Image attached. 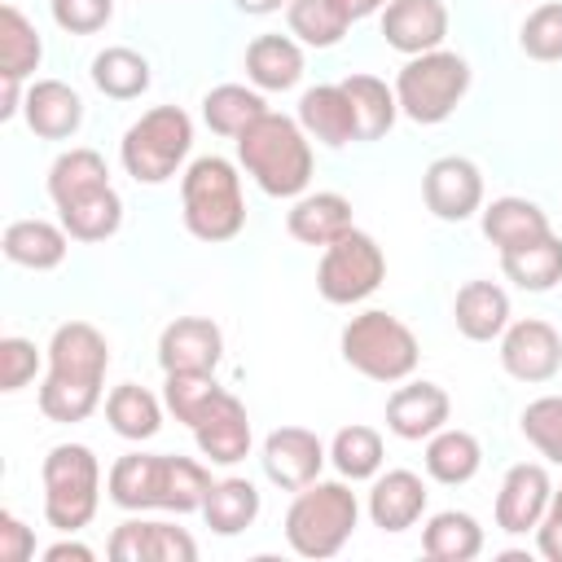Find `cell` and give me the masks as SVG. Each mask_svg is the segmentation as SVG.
Masks as SVG:
<instances>
[{
	"label": "cell",
	"instance_id": "21",
	"mask_svg": "<svg viewBox=\"0 0 562 562\" xmlns=\"http://www.w3.org/2000/svg\"><path fill=\"white\" fill-rule=\"evenodd\" d=\"M22 119L40 140H70L83 127V97L61 79H35L26 88Z\"/></svg>",
	"mask_w": 562,
	"mask_h": 562
},
{
	"label": "cell",
	"instance_id": "20",
	"mask_svg": "<svg viewBox=\"0 0 562 562\" xmlns=\"http://www.w3.org/2000/svg\"><path fill=\"white\" fill-rule=\"evenodd\" d=\"M426 501H430V492H426V479L422 474H413V470H386L369 487V518H373L378 531L400 536V531L417 527V518L426 514Z\"/></svg>",
	"mask_w": 562,
	"mask_h": 562
},
{
	"label": "cell",
	"instance_id": "43",
	"mask_svg": "<svg viewBox=\"0 0 562 562\" xmlns=\"http://www.w3.org/2000/svg\"><path fill=\"white\" fill-rule=\"evenodd\" d=\"M518 426H522L527 443H531L544 461L562 465V395H540V400H531V404L522 408Z\"/></svg>",
	"mask_w": 562,
	"mask_h": 562
},
{
	"label": "cell",
	"instance_id": "47",
	"mask_svg": "<svg viewBox=\"0 0 562 562\" xmlns=\"http://www.w3.org/2000/svg\"><path fill=\"white\" fill-rule=\"evenodd\" d=\"M536 549H540V558L562 562V487H553V501L536 527Z\"/></svg>",
	"mask_w": 562,
	"mask_h": 562
},
{
	"label": "cell",
	"instance_id": "44",
	"mask_svg": "<svg viewBox=\"0 0 562 562\" xmlns=\"http://www.w3.org/2000/svg\"><path fill=\"white\" fill-rule=\"evenodd\" d=\"M35 369H40L35 342L22 338V334H4V338H0V391H4V395L22 391L26 382H35Z\"/></svg>",
	"mask_w": 562,
	"mask_h": 562
},
{
	"label": "cell",
	"instance_id": "17",
	"mask_svg": "<svg viewBox=\"0 0 562 562\" xmlns=\"http://www.w3.org/2000/svg\"><path fill=\"white\" fill-rule=\"evenodd\" d=\"M193 439H198V452L211 461V465H237L250 457V413L246 404L233 395V391H220L215 404L198 417L193 426Z\"/></svg>",
	"mask_w": 562,
	"mask_h": 562
},
{
	"label": "cell",
	"instance_id": "3",
	"mask_svg": "<svg viewBox=\"0 0 562 562\" xmlns=\"http://www.w3.org/2000/svg\"><path fill=\"white\" fill-rule=\"evenodd\" d=\"M237 162L268 198H303L312 184V136L299 119L268 110L237 136Z\"/></svg>",
	"mask_w": 562,
	"mask_h": 562
},
{
	"label": "cell",
	"instance_id": "52",
	"mask_svg": "<svg viewBox=\"0 0 562 562\" xmlns=\"http://www.w3.org/2000/svg\"><path fill=\"white\" fill-rule=\"evenodd\" d=\"M386 4H391V0H382V9H386Z\"/></svg>",
	"mask_w": 562,
	"mask_h": 562
},
{
	"label": "cell",
	"instance_id": "37",
	"mask_svg": "<svg viewBox=\"0 0 562 562\" xmlns=\"http://www.w3.org/2000/svg\"><path fill=\"white\" fill-rule=\"evenodd\" d=\"M57 220L75 241H105L123 224V198H119L114 184H105V189H97V193H88L79 202L57 206Z\"/></svg>",
	"mask_w": 562,
	"mask_h": 562
},
{
	"label": "cell",
	"instance_id": "49",
	"mask_svg": "<svg viewBox=\"0 0 562 562\" xmlns=\"http://www.w3.org/2000/svg\"><path fill=\"white\" fill-rule=\"evenodd\" d=\"M22 101H26L22 79H0V123H9L13 114H22Z\"/></svg>",
	"mask_w": 562,
	"mask_h": 562
},
{
	"label": "cell",
	"instance_id": "45",
	"mask_svg": "<svg viewBox=\"0 0 562 562\" xmlns=\"http://www.w3.org/2000/svg\"><path fill=\"white\" fill-rule=\"evenodd\" d=\"M53 22L70 35H97L114 18V0H48Z\"/></svg>",
	"mask_w": 562,
	"mask_h": 562
},
{
	"label": "cell",
	"instance_id": "9",
	"mask_svg": "<svg viewBox=\"0 0 562 562\" xmlns=\"http://www.w3.org/2000/svg\"><path fill=\"white\" fill-rule=\"evenodd\" d=\"M193 149V119L180 105L145 110L119 140V162L136 184H167Z\"/></svg>",
	"mask_w": 562,
	"mask_h": 562
},
{
	"label": "cell",
	"instance_id": "19",
	"mask_svg": "<svg viewBox=\"0 0 562 562\" xmlns=\"http://www.w3.org/2000/svg\"><path fill=\"white\" fill-rule=\"evenodd\" d=\"M382 35L404 57L443 48V40H448V4L443 0H391L382 9Z\"/></svg>",
	"mask_w": 562,
	"mask_h": 562
},
{
	"label": "cell",
	"instance_id": "24",
	"mask_svg": "<svg viewBox=\"0 0 562 562\" xmlns=\"http://www.w3.org/2000/svg\"><path fill=\"white\" fill-rule=\"evenodd\" d=\"M479 224H483V237L496 246V250H514V246H527V241H540L549 228V215L540 211V202L531 198H518V193H505V198H492L483 211H479Z\"/></svg>",
	"mask_w": 562,
	"mask_h": 562
},
{
	"label": "cell",
	"instance_id": "1",
	"mask_svg": "<svg viewBox=\"0 0 562 562\" xmlns=\"http://www.w3.org/2000/svg\"><path fill=\"white\" fill-rule=\"evenodd\" d=\"M110 369V342L88 321H61L48 338V373L40 382V413L48 422H88L101 404Z\"/></svg>",
	"mask_w": 562,
	"mask_h": 562
},
{
	"label": "cell",
	"instance_id": "13",
	"mask_svg": "<svg viewBox=\"0 0 562 562\" xmlns=\"http://www.w3.org/2000/svg\"><path fill=\"white\" fill-rule=\"evenodd\" d=\"M501 369L514 382H549L562 369V334L540 316L509 321L501 334Z\"/></svg>",
	"mask_w": 562,
	"mask_h": 562
},
{
	"label": "cell",
	"instance_id": "51",
	"mask_svg": "<svg viewBox=\"0 0 562 562\" xmlns=\"http://www.w3.org/2000/svg\"><path fill=\"white\" fill-rule=\"evenodd\" d=\"M241 13H250V18H268V13H277V9H285L290 0H233Z\"/></svg>",
	"mask_w": 562,
	"mask_h": 562
},
{
	"label": "cell",
	"instance_id": "39",
	"mask_svg": "<svg viewBox=\"0 0 562 562\" xmlns=\"http://www.w3.org/2000/svg\"><path fill=\"white\" fill-rule=\"evenodd\" d=\"M329 461L334 470L347 479V483H364V479H378L382 474V461H386V448H382V435L373 426H342L334 439H329Z\"/></svg>",
	"mask_w": 562,
	"mask_h": 562
},
{
	"label": "cell",
	"instance_id": "14",
	"mask_svg": "<svg viewBox=\"0 0 562 562\" xmlns=\"http://www.w3.org/2000/svg\"><path fill=\"white\" fill-rule=\"evenodd\" d=\"M549 501H553L549 470L540 461H518L501 479V492H496V527L505 536H527V531L540 527Z\"/></svg>",
	"mask_w": 562,
	"mask_h": 562
},
{
	"label": "cell",
	"instance_id": "30",
	"mask_svg": "<svg viewBox=\"0 0 562 562\" xmlns=\"http://www.w3.org/2000/svg\"><path fill=\"white\" fill-rule=\"evenodd\" d=\"M501 272L527 290V294H544L562 281V237L544 233L540 241H527V246H514V250H501Z\"/></svg>",
	"mask_w": 562,
	"mask_h": 562
},
{
	"label": "cell",
	"instance_id": "41",
	"mask_svg": "<svg viewBox=\"0 0 562 562\" xmlns=\"http://www.w3.org/2000/svg\"><path fill=\"white\" fill-rule=\"evenodd\" d=\"M220 391H224V386L215 382V373H167V382H162V404H167V413H171L176 422H184V426L193 430L198 417L215 404Z\"/></svg>",
	"mask_w": 562,
	"mask_h": 562
},
{
	"label": "cell",
	"instance_id": "29",
	"mask_svg": "<svg viewBox=\"0 0 562 562\" xmlns=\"http://www.w3.org/2000/svg\"><path fill=\"white\" fill-rule=\"evenodd\" d=\"M422 553L435 562H474L483 553V527L465 509H439L422 527Z\"/></svg>",
	"mask_w": 562,
	"mask_h": 562
},
{
	"label": "cell",
	"instance_id": "40",
	"mask_svg": "<svg viewBox=\"0 0 562 562\" xmlns=\"http://www.w3.org/2000/svg\"><path fill=\"white\" fill-rule=\"evenodd\" d=\"M285 22H290V35L299 44H307V48H334L351 26L334 9V0H290L285 4Z\"/></svg>",
	"mask_w": 562,
	"mask_h": 562
},
{
	"label": "cell",
	"instance_id": "15",
	"mask_svg": "<svg viewBox=\"0 0 562 562\" xmlns=\"http://www.w3.org/2000/svg\"><path fill=\"white\" fill-rule=\"evenodd\" d=\"M224 360V334L211 316H176L158 334L162 373H215Z\"/></svg>",
	"mask_w": 562,
	"mask_h": 562
},
{
	"label": "cell",
	"instance_id": "16",
	"mask_svg": "<svg viewBox=\"0 0 562 562\" xmlns=\"http://www.w3.org/2000/svg\"><path fill=\"white\" fill-rule=\"evenodd\" d=\"M110 558L114 562H193L198 558V540L176 522L127 518L110 536Z\"/></svg>",
	"mask_w": 562,
	"mask_h": 562
},
{
	"label": "cell",
	"instance_id": "8",
	"mask_svg": "<svg viewBox=\"0 0 562 562\" xmlns=\"http://www.w3.org/2000/svg\"><path fill=\"white\" fill-rule=\"evenodd\" d=\"M465 92H470V61L461 53H452V48L417 53L395 75L400 114L422 123V127L448 123L457 114V105L465 101Z\"/></svg>",
	"mask_w": 562,
	"mask_h": 562
},
{
	"label": "cell",
	"instance_id": "32",
	"mask_svg": "<svg viewBox=\"0 0 562 562\" xmlns=\"http://www.w3.org/2000/svg\"><path fill=\"white\" fill-rule=\"evenodd\" d=\"M105 422L114 435L140 443V439H154L162 430V400L149 391V386H136V382H119L110 395H105Z\"/></svg>",
	"mask_w": 562,
	"mask_h": 562
},
{
	"label": "cell",
	"instance_id": "23",
	"mask_svg": "<svg viewBox=\"0 0 562 562\" xmlns=\"http://www.w3.org/2000/svg\"><path fill=\"white\" fill-rule=\"evenodd\" d=\"M70 233L61 224H48V220H9L4 224V237H0V250L9 263L18 268H31V272H53L66 263L70 255Z\"/></svg>",
	"mask_w": 562,
	"mask_h": 562
},
{
	"label": "cell",
	"instance_id": "22",
	"mask_svg": "<svg viewBox=\"0 0 562 562\" xmlns=\"http://www.w3.org/2000/svg\"><path fill=\"white\" fill-rule=\"evenodd\" d=\"M303 132L329 149H342L351 140H360L356 132V110H351V97L342 92V83H316L299 97V114Z\"/></svg>",
	"mask_w": 562,
	"mask_h": 562
},
{
	"label": "cell",
	"instance_id": "48",
	"mask_svg": "<svg viewBox=\"0 0 562 562\" xmlns=\"http://www.w3.org/2000/svg\"><path fill=\"white\" fill-rule=\"evenodd\" d=\"M97 553L88 549V544H79L75 536H66V540H57V544H48L44 549V562H92Z\"/></svg>",
	"mask_w": 562,
	"mask_h": 562
},
{
	"label": "cell",
	"instance_id": "33",
	"mask_svg": "<svg viewBox=\"0 0 562 562\" xmlns=\"http://www.w3.org/2000/svg\"><path fill=\"white\" fill-rule=\"evenodd\" d=\"M202 518L215 536H241L255 518H259V487L250 479H215L206 501H202Z\"/></svg>",
	"mask_w": 562,
	"mask_h": 562
},
{
	"label": "cell",
	"instance_id": "35",
	"mask_svg": "<svg viewBox=\"0 0 562 562\" xmlns=\"http://www.w3.org/2000/svg\"><path fill=\"white\" fill-rule=\"evenodd\" d=\"M342 92L351 97L360 140H382L395 127L400 101H395V88H386V79H378V75H347Z\"/></svg>",
	"mask_w": 562,
	"mask_h": 562
},
{
	"label": "cell",
	"instance_id": "10",
	"mask_svg": "<svg viewBox=\"0 0 562 562\" xmlns=\"http://www.w3.org/2000/svg\"><path fill=\"white\" fill-rule=\"evenodd\" d=\"M382 281H386V255L360 228H351L338 241H329L325 255H321V268H316V290L334 307L364 303Z\"/></svg>",
	"mask_w": 562,
	"mask_h": 562
},
{
	"label": "cell",
	"instance_id": "2",
	"mask_svg": "<svg viewBox=\"0 0 562 562\" xmlns=\"http://www.w3.org/2000/svg\"><path fill=\"white\" fill-rule=\"evenodd\" d=\"M211 470L180 452H123L105 474V496L127 509H167V514H193L202 509L211 492Z\"/></svg>",
	"mask_w": 562,
	"mask_h": 562
},
{
	"label": "cell",
	"instance_id": "27",
	"mask_svg": "<svg viewBox=\"0 0 562 562\" xmlns=\"http://www.w3.org/2000/svg\"><path fill=\"white\" fill-rule=\"evenodd\" d=\"M452 321H457L461 338L492 342L509 325V294L496 281H465L452 299Z\"/></svg>",
	"mask_w": 562,
	"mask_h": 562
},
{
	"label": "cell",
	"instance_id": "4",
	"mask_svg": "<svg viewBox=\"0 0 562 562\" xmlns=\"http://www.w3.org/2000/svg\"><path fill=\"white\" fill-rule=\"evenodd\" d=\"M180 215L198 241H211V246L233 241L246 228V198H241L237 162L220 154L193 158L180 176Z\"/></svg>",
	"mask_w": 562,
	"mask_h": 562
},
{
	"label": "cell",
	"instance_id": "18",
	"mask_svg": "<svg viewBox=\"0 0 562 562\" xmlns=\"http://www.w3.org/2000/svg\"><path fill=\"white\" fill-rule=\"evenodd\" d=\"M448 417H452V400L439 382H404L386 400V430L408 443L430 439L435 430L448 426Z\"/></svg>",
	"mask_w": 562,
	"mask_h": 562
},
{
	"label": "cell",
	"instance_id": "34",
	"mask_svg": "<svg viewBox=\"0 0 562 562\" xmlns=\"http://www.w3.org/2000/svg\"><path fill=\"white\" fill-rule=\"evenodd\" d=\"M92 83H97V92H105L110 101H136L145 88H149V61H145V53H136V48H127V44H110V48H101L97 57H92Z\"/></svg>",
	"mask_w": 562,
	"mask_h": 562
},
{
	"label": "cell",
	"instance_id": "11",
	"mask_svg": "<svg viewBox=\"0 0 562 562\" xmlns=\"http://www.w3.org/2000/svg\"><path fill=\"white\" fill-rule=\"evenodd\" d=\"M422 198H426V211L435 220L461 224V220L483 211V171L461 154H443V158H435L426 167Z\"/></svg>",
	"mask_w": 562,
	"mask_h": 562
},
{
	"label": "cell",
	"instance_id": "28",
	"mask_svg": "<svg viewBox=\"0 0 562 562\" xmlns=\"http://www.w3.org/2000/svg\"><path fill=\"white\" fill-rule=\"evenodd\" d=\"M426 474L443 487H461L470 483L479 470H483V443L470 435V430H457V426H443L426 439Z\"/></svg>",
	"mask_w": 562,
	"mask_h": 562
},
{
	"label": "cell",
	"instance_id": "36",
	"mask_svg": "<svg viewBox=\"0 0 562 562\" xmlns=\"http://www.w3.org/2000/svg\"><path fill=\"white\" fill-rule=\"evenodd\" d=\"M259 114H268V101L259 88H246V83H220L202 97V119L215 136H228L237 140Z\"/></svg>",
	"mask_w": 562,
	"mask_h": 562
},
{
	"label": "cell",
	"instance_id": "26",
	"mask_svg": "<svg viewBox=\"0 0 562 562\" xmlns=\"http://www.w3.org/2000/svg\"><path fill=\"white\" fill-rule=\"evenodd\" d=\"M285 228L303 246H329L342 233H351V202L342 193H303L285 211Z\"/></svg>",
	"mask_w": 562,
	"mask_h": 562
},
{
	"label": "cell",
	"instance_id": "46",
	"mask_svg": "<svg viewBox=\"0 0 562 562\" xmlns=\"http://www.w3.org/2000/svg\"><path fill=\"white\" fill-rule=\"evenodd\" d=\"M0 558L4 562H31L35 558V531L13 509H0Z\"/></svg>",
	"mask_w": 562,
	"mask_h": 562
},
{
	"label": "cell",
	"instance_id": "7",
	"mask_svg": "<svg viewBox=\"0 0 562 562\" xmlns=\"http://www.w3.org/2000/svg\"><path fill=\"white\" fill-rule=\"evenodd\" d=\"M338 351L356 373H364L369 382H386V386L391 382H408L417 360H422L417 334L400 316H391L382 307H369V312L351 316L342 325Z\"/></svg>",
	"mask_w": 562,
	"mask_h": 562
},
{
	"label": "cell",
	"instance_id": "42",
	"mask_svg": "<svg viewBox=\"0 0 562 562\" xmlns=\"http://www.w3.org/2000/svg\"><path fill=\"white\" fill-rule=\"evenodd\" d=\"M518 48L531 61H562V0H544L522 18Z\"/></svg>",
	"mask_w": 562,
	"mask_h": 562
},
{
	"label": "cell",
	"instance_id": "31",
	"mask_svg": "<svg viewBox=\"0 0 562 562\" xmlns=\"http://www.w3.org/2000/svg\"><path fill=\"white\" fill-rule=\"evenodd\" d=\"M105 184H110V167L88 145H75L66 154H57L53 167H48V198H53V206L79 202V198H88V193H97Z\"/></svg>",
	"mask_w": 562,
	"mask_h": 562
},
{
	"label": "cell",
	"instance_id": "6",
	"mask_svg": "<svg viewBox=\"0 0 562 562\" xmlns=\"http://www.w3.org/2000/svg\"><path fill=\"white\" fill-rule=\"evenodd\" d=\"M44 522L61 536L83 531L101 505V461L88 443H57L48 448L44 465Z\"/></svg>",
	"mask_w": 562,
	"mask_h": 562
},
{
	"label": "cell",
	"instance_id": "12",
	"mask_svg": "<svg viewBox=\"0 0 562 562\" xmlns=\"http://www.w3.org/2000/svg\"><path fill=\"white\" fill-rule=\"evenodd\" d=\"M259 461H263L268 483H277L281 492H299V487H307V483L321 479V470L329 461V448L307 426H277L263 439Z\"/></svg>",
	"mask_w": 562,
	"mask_h": 562
},
{
	"label": "cell",
	"instance_id": "50",
	"mask_svg": "<svg viewBox=\"0 0 562 562\" xmlns=\"http://www.w3.org/2000/svg\"><path fill=\"white\" fill-rule=\"evenodd\" d=\"M334 9L347 18V22H360L369 13H382V0H334Z\"/></svg>",
	"mask_w": 562,
	"mask_h": 562
},
{
	"label": "cell",
	"instance_id": "38",
	"mask_svg": "<svg viewBox=\"0 0 562 562\" xmlns=\"http://www.w3.org/2000/svg\"><path fill=\"white\" fill-rule=\"evenodd\" d=\"M44 40L18 4H0V79H26L40 70Z\"/></svg>",
	"mask_w": 562,
	"mask_h": 562
},
{
	"label": "cell",
	"instance_id": "5",
	"mask_svg": "<svg viewBox=\"0 0 562 562\" xmlns=\"http://www.w3.org/2000/svg\"><path fill=\"white\" fill-rule=\"evenodd\" d=\"M356 522H360V501L347 487V479H316V483L299 487L285 509V544L299 558L325 562V558L342 553Z\"/></svg>",
	"mask_w": 562,
	"mask_h": 562
},
{
	"label": "cell",
	"instance_id": "25",
	"mask_svg": "<svg viewBox=\"0 0 562 562\" xmlns=\"http://www.w3.org/2000/svg\"><path fill=\"white\" fill-rule=\"evenodd\" d=\"M246 79L259 92H290L303 79V48L294 35H255L246 48Z\"/></svg>",
	"mask_w": 562,
	"mask_h": 562
}]
</instances>
